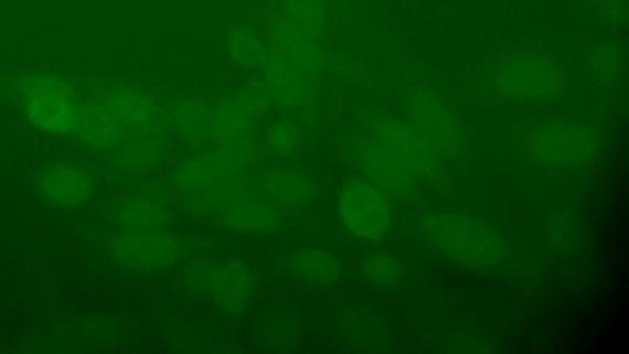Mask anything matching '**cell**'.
Returning a JSON list of instances; mask_svg holds the SVG:
<instances>
[{
  "mask_svg": "<svg viewBox=\"0 0 629 354\" xmlns=\"http://www.w3.org/2000/svg\"><path fill=\"white\" fill-rule=\"evenodd\" d=\"M322 31V0H285L269 52V71L281 99H295L318 72Z\"/></svg>",
  "mask_w": 629,
  "mask_h": 354,
  "instance_id": "cell-1",
  "label": "cell"
},
{
  "mask_svg": "<svg viewBox=\"0 0 629 354\" xmlns=\"http://www.w3.org/2000/svg\"><path fill=\"white\" fill-rule=\"evenodd\" d=\"M411 228L422 242L466 266L491 267L507 254L505 244L492 229L460 213H423Z\"/></svg>",
  "mask_w": 629,
  "mask_h": 354,
  "instance_id": "cell-2",
  "label": "cell"
},
{
  "mask_svg": "<svg viewBox=\"0 0 629 354\" xmlns=\"http://www.w3.org/2000/svg\"><path fill=\"white\" fill-rule=\"evenodd\" d=\"M19 99L29 121L52 135L77 131L82 109L77 93L60 75L29 74L19 83Z\"/></svg>",
  "mask_w": 629,
  "mask_h": 354,
  "instance_id": "cell-3",
  "label": "cell"
},
{
  "mask_svg": "<svg viewBox=\"0 0 629 354\" xmlns=\"http://www.w3.org/2000/svg\"><path fill=\"white\" fill-rule=\"evenodd\" d=\"M340 214L345 228L365 242L383 239L392 221L384 193L365 181H352L344 186Z\"/></svg>",
  "mask_w": 629,
  "mask_h": 354,
  "instance_id": "cell-4",
  "label": "cell"
},
{
  "mask_svg": "<svg viewBox=\"0 0 629 354\" xmlns=\"http://www.w3.org/2000/svg\"><path fill=\"white\" fill-rule=\"evenodd\" d=\"M111 253L119 262L138 271H157L175 264L183 243L177 235L160 230L132 229L119 234Z\"/></svg>",
  "mask_w": 629,
  "mask_h": 354,
  "instance_id": "cell-5",
  "label": "cell"
},
{
  "mask_svg": "<svg viewBox=\"0 0 629 354\" xmlns=\"http://www.w3.org/2000/svg\"><path fill=\"white\" fill-rule=\"evenodd\" d=\"M235 168L224 159L202 158L181 171V181L192 195L212 207L226 206L242 199V184Z\"/></svg>",
  "mask_w": 629,
  "mask_h": 354,
  "instance_id": "cell-6",
  "label": "cell"
},
{
  "mask_svg": "<svg viewBox=\"0 0 629 354\" xmlns=\"http://www.w3.org/2000/svg\"><path fill=\"white\" fill-rule=\"evenodd\" d=\"M530 155L548 169H572L587 162L594 153L589 135L574 128H548L530 141Z\"/></svg>",
  "mask_w": 629,
  "mask_h": 354,
  "instance_id": "cell-7",
  "label": "cell"
},
{
  "mask_svg": "<svg viewBox=\"0 0 629 354\" xmlns=\"http://www.w3.org/2000/svg\"><path fill=\"white\" fill-rule=\"evenodd\" d=\"M379 148L411 173H425L434 164V150L415 127L390 124L383 127Z\"/></svg>",
  "mask_w": 629,
  "mask_h": 354,
  "instance_id": "cell-8",
  "label": "cell"
},
{
  "mask_svg": "<svg viewBox=\"0 0 629 354\" xmlns=\"http://www.w3.org/2000/svg\"><path fill=\"white\" fill-rule=\"evenodd\" d=\"M557 73L541 58H520L502 71L501 84L505 92L518 98L535 99L555 89Z\"/></svg>",
  "mask_w": 629,
  "mask_h": 354,
  "instance_id": "cell-9",
  "label": "cell"
},
{
  "mask_svg": "<svg viewBox=\"0 0 629 354\" xmlns=\"http://www.w3.org/2000/svg\"><path fill=\"white\" fill-rule=\"evenodd\" d=\"M412 114L415 117L416 130L425 137L434 152H447L454 147L457 131L451 117L437 100L419 95L414 100Z\"/></svg>",
  "mask_w": 629,
  "mask_h": 354,
  "instance_id": "cell-10",
  "label": "cell"
},
{
  "mask_svg": "<svg viewBox=\"0 0 629 354\" xmlns=\"http://www.w3.org/2000/svg\"><path fill=\"white\" fill-rule=\"evenodd\" d=\"M42 190L49 200L61 206H78L89 199L92 182L83 171L58 165L50 169L42 179Z\"/></svg>",
  "mask_w": 629,
  "mask_h": 354,
  "instance_id": "cell-11",
  "label": "cell"
},
{
  "mask_svg": "<svg viewBox=\"0 0 629 354\" xmlns=\"http://www.w3.org/2000/svg\"><path fill=\"white\" fill-rule=\"evenodd\" d=\"M124 128L107 105H96L82 109L75 135L95 148L106 149L118 144Z\"/></svg>",
  "mask_w": 629,
  "mask_h": 354,
  "instance_id": "cell-12",
  "label": "cell"
},
{
  "mask_svg": "<svg viewBox=\"0 0 629 354\" xmlns=\"http://www.w3.org/2000/svg\"><path fill=\"white\" fill-rule=\"evenodd\" d=\"M207 287L213 297L232 313L242 310L249 294V281L242 268L220 265L209 268Z\"/></svg>",
  "mask_w": 629,
  "mask_h": 354,
  "instance_id": "cell-13",
  "label": "cell"
},
{
  "mask_svg": "<svg viewBox=\"0 0 629 354\" xmlns=\"http://www.w3.org/2000/svg\"><path fill=\"white\" fill-rule=\"evenodd\" d=\"M287 266L299 277L317 283H331L341 275L338 259L320 249H302L292 254Z\"/></svg>",
  "mask_w": 629,
  "mask_h": 354,
  "instance_id": "cell-14",
  "label": "cell"
},
{
  "mask_svg": "<svg viewBox=\"0 0 629 354\" xmlns=\"http://www.w3.org/2000/svg\"><path fill=\"white\" fill-rule=\"evenodd\" d=\"M224 223L226 227L244 233L274 232L279 225L274 212L242 199L226 208Z\"/></svg>",
  "mask_w": 629,
  "mask_h": 354,
  "instance_id": "cell-15",
  "label": "cell"
},
{
  "mask_svg": "<svg viewBox=\"0 0 629 354\" xmlns=\"http://www.w3.org/2000/svg\"><path fill=\"white\" fill-rule=\"evenodd\" d=\"M365 170L376 189L397 193L408 187L411 171L388 157L381 148L365 158Z\"/></svg>",
  "mask_w": 629,
  "mask_h": 354,
  "instance_id": "cell-16",
  "label": "cell"
},
{
  "mask_svg": "<svg viewBox=\"0 0 629 354\" xmlns=\"http://www.w3.org/2000/svg\"><path fill=\"white\" fill-rule=\"evenodd\" d=\"M107 106L125 127L143 128L154 116L153 104L136 93L117 94Z\"/></svg>",
  "mask_w": 629,
  "mask_h": 354,
  "instance_id": "cell-17",
  "label": "cell"
},
{
  "mask_svg": "<svg viewBox=\"0 0 629 354\" xmlns=\"http://www.w3.org/2000/svg\"><path fill=\"white\" fill-rule=\"evenodd\" d=\"M364 272L369 280L377 285L390 286L398 280L401 267L393 256L377 253L366 257Z\"/></svg>",
  "mask_w": 629,
  "mask_h": 354,
  "instance_id": "cell-18",
  "label": "cell"
},
{
  "mask_svg": "<svg viewBox=\"0 0 629 354\" xmlns=\"http://www.w3.org/2000/svg\"><path fill=\"white\" fill-rule=\"evenodd\" d=\"M129 228L143 230H160L164 227L166 216L154 203H137L124 217Z\"/></svg>",
  "mask_w": 629,
  "mask_h": 354,
  "instance_id": "cell-19",
  "label": "cell"
},
{
  "mask_svg": "<svg viewBox=\"0 0 629 354\" xmlns=\"http://www.w3.org/2000/svg\"><path fill=\"white\" fill-rule=\"evenodd\" d=\"M266 186L278 199L300 201L306 195V185L300 178L287 171H278L266 178Z\"/></svg>",
  "mask_w": 629,
  "mask_h": 354,
  "instance_id": "cell-20",
  "label": "cell"
}]
</instances>
